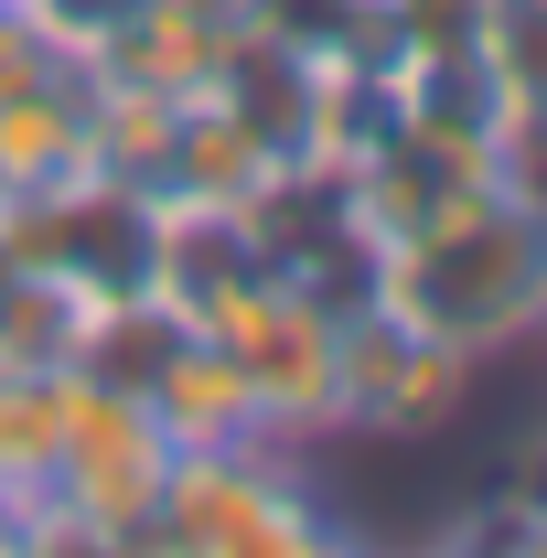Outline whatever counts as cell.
<instances>
[{
    "instance_id": "6da1fadb",
    "label": "cell",
    "mask_w": 547,
    "mask_h": 558,
    "mask_svg": "<svg viewBox=\"0 0 547 558\" xmlns=\"http://www.w3.org/2000/svg\"><path fill=\"white\" fill-rule=\"evenodd\" d=\"M365 301H387L398 323L462 344L473 365L505 354V344H526L547 323V194H526L515 172L451 183L418 236L376 247Z\"/></svg>"
},
{
    "instance_id": "7a4b0ae2",
    "label": "cell",
    "mask_w": 547,
    "mask_h": 558,
    "mask_svg": "<svg viewBox=\"0 0 547 558\" xmlns=\"http://www.w3.org/2000/svg\"><path fill=\"white\" fill-rule=\"evenodd\" d=\"M343 515L312 494L290 440H205V451H172L161 505L139 526V548H183V558H301L333 548Z\"/></svg>"
},
{
    "instance_id": "3957f363",
    "label": "cell",
    "mask_w": 547,
    "mask_h": 558,
    "mask_svg": "<svg viewBox=\"0 0 547 558\" xmlns=\"http://www.w3.org/2000/svg\"><path fill=\"white\" fill-rule=\"evenodd\" d=\"M161 473H172V429L150 418L139 387L119 376H65V451H54V505L75 515L86 548H139L150 505H161Z\"/></svg>"
},
{
    "instance_id": "277c9868",
    "label": "cell",
    "mask_w": 547,
    "mask_h": 558,
    "mask_svg": "<svg viewBox=\"0 0 547 558\" xmlns=\"http://www.w3.org/2000/svg\"><path fill=\"white\" fill-rule=\"evenodd\" d=\"M483 365L440 333L398 323L387 301H354L343 312V429L354 440H429L473 409Z\"/></svg>"
},
{
    "instance_id": "5b68a950",
    "label": "cell",
    "mask_w": 547,
    "mask_h": 558,
    "mask_svg": "<svg viewBox=\"0 0 547 558\" xmlns=\"http://www.w3.org/2000/svg\"><path fill=\"white\" fill-rule=\"evenodd\" d=\"M236 354V376H247V398H258V429L269 440H343V312L323 290H301V279H279L269 301L226 333Z\"/></svg>"
},
{
    "instance_id": "8992f818",
    "label": "cell",
    "mask_w": 547,
    "mask_h": 558,
    "mask_svg": "<svg viewBox=\"0 0 547 558\" xmlns=\"http://www.w3.org/2000/svg\"><path fill=\"white\" fill-rule=\"evenodd\" d=\"M279 161L269 140L247 130L236 108H215V97H183V130H172V161H161V194L150 205H215V215H247L258 194H269Z\"/></svg>"
},
{
    "instance_id": "52a82bcc",
    "label": "cell",
    "mask_w": 547,
    "mask_h": 558,
    "mask_svg": "<svg viewBox=\"0 0 547 558\" xmlns=\"http://www.w3.org/2000/svg\"><path fill=\"white\" fill-rule=\"evenodd\" d=\"M226 44H236V22H215L205 0H139L86 65H97V75H130V86H161V97H194V86L226 65Z\"/></svg>"
},
{
    "instance_id": "ba28073f",
    "label": "cell",
    "mask_w": 547,
    "mask_h": 558,
    "mask_svg": "<svg viewBox=\"0 0 547 558\" xmlns=\"http://www.w3.org/2000/svg\"><path fill=\"white\" fill-rule=\"evenodd\" d=\"M150 418L172 429V451H205V440H269L258 429V398H247V376H236V354L205 344V333H183V344L150 365Z\"/></svg>"
},
{
    "instance_id": "9c48e42d",
    "label": "cell",
    "mask_w": 547,
    "mask_h": 558,
    "mask_svg": "<svg viewBox=\"0 0 547 558\" xmlns=\"http://www.w3.org/2000/svg\"><path fill=\"white\" fill-rule=\"evenodd\" d=\"M172 130H183V97H161V86H130V75H97V65H86V140H97V172H108V183L161 194Z\"/></svg>"
},
{
    "instance_id": "30bf717a",
    "label": "cell",
    "mask_w": 547,
    "mask_h": 558,
    "mask_svg": "<svg viewBox=\"0 0 547 558\" xmlns=\"http://www.w3.org/2000/svg\"><path fill=\"white\" fill-rule=\"evenodd\" d=\"M65 376L75 365H0V505H44L65 451Z\"/></svg>"
},
{
    "instance_id": "8fae6325",
    "label": "cell",
    "mask_w": 547,
    "mask_h": 558,
    "mask_svg": "<svg viewBox=\"0 0 547 558\" xmlns=\"http://www.w3.org/2000/svg\"><path fill=\"white\" fill-rule=\"evenodd\" d=\"M11 11H22V22H33V33L54 44V54H75V65H86V54H97V44H108L119 22H130L139 0H11Z\"/></svg>"
},
{
    "instance_id": "7c38bea8",
    "label": "cell",
    "mask_w": 547,
    "mask_h": 558,
    "mask_svg": "<svg viewBox=\"0 0 547 558\" xmlns=\"http://www.w3.org/2000/svg\"><path fill=\"white\" fill-rule=\"evenodd\" d=\"M11 548H22V515H11V505H0V558H11Z\"/></svg>"
},
{
    "instance_id": "4fadbf2b",
    "label": "cell",
    "mask_w": 547,
    "mask_h": 558,
    "mask_svg": "<svg viewBox=\"0 0 547 558\" xmlns=\"http://www.w3.org/2000/svg\"><path fill=\"white\" fill-rule=\"evenodd\" d=\"M515 11H537V22H547V0H515Z\"/></svg>"
},
{
    "instance_id": "5bb4252c",
    "label": "cell",
    "mask_w": 547,
    "mask_h": 558,
    "mask_svg": "<svg viewBox=\"0 0 547 558\" xmlns=\"http://www.w3.org/2000/svg\"><path fill=\"white\" fill-rule=\"evenodd\" d=\"M537 333H547V323H537Z\"/></svg>"
}]
</instances>
